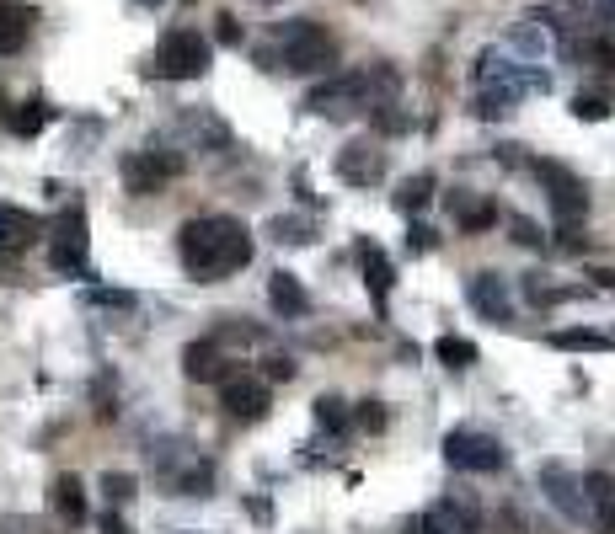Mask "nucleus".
<instances>
[{
    "mask_svg": "<svg viewBox=\"0 0 615 534\" xmlns=\"http://www.w3.org/2000/svg\"><path fill=\"white\" fill-rule=\"evenodd\" d=\"M353 422H359L364 433H380L391 417H386V406H380V401H359V406H353Z\"/></svg>",
    "mask_w": 615,
    "mask_h": 534,
    "instance_id": "29",
    "label": "nucleus"
},
{
    "mask_svg": "<svg viewBox=\"0 0 615 534\" xmlns=\"http://www.w3.org/2000/svg\"><path fill=\"white\" fill-rule=\"evenodd\" d=\"M434 358H439L444 369H471L482 353H476V342H466V337H439L434 342Z\"/></svg>",
    "mask_w": 615,
    "mask_h": 534,
    "instance_id": "23",
    "label": "nucleus"
},
{
    "mask_svg": "<svg viewBox=\"0 0 615 534\" xmlns=\"http://www.w3.org/2000/svg\"><path fill=\"white\" fill-rule=\"evenodd\" d=\"M86 300L91 305H113V310H134V294H123V289H91Z\"/></svg>",
    "mask_w": 615,
    "mask_h": 534,
    "instance_id": "33",
    "label": "nucleus"
},
{
    "mask_svg": "<svg viewBox=\"0 0 615 534\" xmlns=\"http://www.w3.org/2000/svg\"><path fill=\"white\" fill-rule=\"evenodd\" d=\"M509 230H514L519 246H546V235H541V225H535L530 214H509Z\"/></svg>",
    "mask_w": 615,
    "mask_h": 534,
    "instance_id": "31",
    "label": "nucleus"
},
{
    "mask_svg": "<svg viewBox=\"0 0 615 534\" xmlns=\"http://www.w3.org/2000/svg\"><path fill=\"white\" fill-rule=\"evenodd\" d=\"M49 502H54V513L65 518L70 529H75V524H86V486H81V476H54Z\"/></svg>",
    "mask_w": 615,
    "mask_h": 534,
    "instance_id": "17",
    "label": "nucleus"
},
{
    "mask_svg": "<svg viewBox=\"0 0 615 534\" xmlns=\"http://www.w3.org/2000/svg\"><path fill=\"white\" fill-rule=\"evenodd\" d=\"M209 486H214V465L209 460H188L172 476V492L177 497H209Z\"/></svg>",
    "mask_w": 615,
    "mask_h": 534,
    "instance_id": "20",
    "label": "nucleus"
},
{
    "mask_svg": "<svg viewBox=\"0 0 615 534\" xmlns=\"http://www.w3.org/2000/svg\"><path fill=\"white\" fill-rule=\"evenodd\" d=\"M487 529H492V534H530V518H525V508H519V502H498V508H492V518H487Z\"/></svg>",
    "mask_w": 615,
    "mask_h": 534,
    "instance_id": "26",
    "label": "nucleus"
},
{
    "mask_svg": "<svg viewBox=\"0 0 615 534\" xmlns=\"http://www.w3.org/2000/svg\"><path fill=\"white\" fill-rule=\"evenodd\" d=\"M509 102H514L509 91H482L471 113H476V118H503V113H509Z\"/></svg>",
    "mask_w": 615,
    "mask_h": 534,
    "instance_id": "32",
    "label": "nucleus"
},
{
    "mask_svg": "<svg viewBox=\"0 0 615 534\" xmlns=\"http://www.w3.org/2000/svg\"><path fill=\"white\" fill-rule=\"evenodd\" d=\"M402 534H444V524H439V518L428 513V508H423V513H412L407 524H402Z\"/></svg>",
    "mask_w": 615,
    "mask_h": 534,
    "instance_id": "34",
    "label": "nucleus"
},
{
    "mask_svg": "<svg viewBox=\"0 0 615 534\" xmlns=\"http://www.w3.org/2000/svg\"><path fill=\"white\" fill-rule=\"evenodd\" d=\"M0 118H6V102H0Z\"/></svg>",
    "mask_w": 615,
    "mask_h": 534,
    "instance_id": "45",
    "label": "nucleus"
},
{
    "mask_svg": "<svg viewBox=\"0 0 615 534\" xmlns=\"http://www.w3.org/2000/svg\"><path fill=\"white\" fill-rule=\"evenodd\" d=\"M434 171H418V177H407L402 187H396V209H402V214H418L423 209V203L428 198H434Z\"/></svg>",
    "mask_w": 615,
    "mask_h": 534,
    "instance_id": "21",
    "label": "nucleus"
},
{
    "mask_svg": "<svg viewBox=\"0 0 615 534\" xmlns=\"http://www.w3.org/2000/svg\"><path fill=\"white\" fill-rule=\"evenodd\" d=\"M530 171H535V182H541V193H546L551 219H557V225H578V219L589 214V182H583L573 166H562V161H530Z\"/></svg>",
    "mask_w": 615,
    "mask_h": 534,
    "instance_id": "4",
    "label": "nucleus"
},
{
    "mask_svg": "<svg viewBox=\"0 0 615 534\" xmlns=\"http://www.w3.org/2000/svg\"><path fill=\"white\" fill-rule=\"evenodd\" d=\"M519 150H525V145H498L492 155H498L503 166H530V161H525V155H519Z\"/></svg>",
    "mask_w": 615,
    "mask_h": 534,
    "instance_id": "40",
    "label": "nucleus"
},
{
    "mask_svg": "<svg viewBox=\"0 0 615 534\" xmlns=\"http://www.w3.org/2000/svg\"><path fill=\"white\" fill-rule=\"evenodd\" d=\"M359 262H364V284H369V294H375V305L386 310V300H391V284H396V267H391V257L380 251L375 241H359Z\"/></svg>",
    "mask_w": 615,
    "mask_h": 534,
    "instance_id": "14",
    "label": "nucleus"
},
{
    "mask_svg": "<svg viewBox=\"0 0 615 534\" xmlns=\"http://www.w3.org/2000/svg\"><path fill=\"white\" fill-rule=\"evenodd\" d=\"M220 401L236 422H263L268 406H273V390H268V380H252V374H230Z\"/></svg>",
    "mask_w": 615,
    "mask_h": 534,
    "instance_id": "10",
    "label": "nucleus"
},
{
    "mask_svg": "<svg viewBox=\"0 0 615 534\" xmlns=\"http://www.w3.org/2000/svg\"><path fill=\"white\" fill-rule=\"evenodd\" d=\"M257 6H279V0H257Z\"/></svg>",
    "mask_w": 615,
    "mask_h": 534,
    "instance_id": "43",
    "label": "nucleus"
},
{
    "mask_svg": "<svg viewBox=\"0 0 615 534\" xmlns=\"http://www.w3.org/2000/svg\"><path fill=\"white\" fill-rule=\"evenodd\" d=\"M551 348H562V353H605V348H615V337H605V332H551Z\"/></svg>",
    "mask_w": 615,
    "mask_h": 534,
    "instance_id": "24",
    "label": "nucleus"
},
{
    "mask_svg": "<svg viewBox=\"0 0 615 534\" xmlns=\"http://www.w3.org/2000/svg\"><path fill=\"white\" fill-rule=\"evenodd\" d=\"M214 22H220V27H214V38H220L225 49H236V43H241V22L230 17V11H225V17H214Z\"/></svg>",
    "mask_w": 615,
    "mask_h": 534,
    "instance_id": "35",
    "label": "nucleus"
},
{
    "mask_svg": "<svg viewBox=\"0 0 615 534\" xmlns=\"http://www.w3.org/2000/svg\"><path fill=\"white\" fill-rule=\"evenodd\" d=\"M97 529H102V534H134V529H129V524H123V518H118V513H102V524H97Z\"/></svg>",
    "mask_w": 615,
    "mask_h": 534,
    "instance_id": "41",
    "label": "nucleus"
},
{
    "mask_svg": "<svg viewBox=\"0 0 615 534\" xmlns=\"http://www.w3.org/2000/svg\"><path fill=\"white\" fill-rule=\"evenodd\" d=\"M573 118L605 123V118H610V102H605V97H583V91H578V97H573Z\"/></svg>",
    "mask_w": 615,
    "mask_h": 534,
    "instance_id": "30",
    "label": "nucleus"
},
{
    "mask_svg": "<svg viewBox=\"0 0 615 534\" xmlns=\"http://www.w3.org/2000/svg\"><path fill=\"white\" fill-rule=\"evenodd\" d=\"M182 369H188V380H198V385H209V380H230V358H225V348H220L214 337L188 342V348H182Z\"/></svg>",
    "mask_w": 615,
    "mask_h": 534,
    "instance_id": "13",
    "label": "nucleus"
},
{
    "mask_svg": "<svg viewBox=\"0 0 615 534\" xmlns=\"http://www.w3.org/2000/svg\"><path fill=\"white\" fill-rule=\"evenodd\" d=\"M268 235L279 246H311L316 241V219L311 214H273L268 219Z\"/></svg>",
    "mask_w": 615,
    "mask_h": 534,
    "instance_id": "18",
    "label": "nucleus"
},
{
    "mask_svg": "<svg viewBox=\"0 0 615 534\" xmlns=\"http://www.w3.org/2000/svg\"><path fill=\"white\" fill-rule=\"evenodd\" d=\"M316 422H321V428H343V422H348V401L343 396H316Z\"/></svg>",
    "mask_w": 615,
    "mask_h": 534,
    "instance_id": "28",
    "label": "nucleus"
},
{
    "mask_svg": "<svg viewBox=\"0 0 615 534\" xmlns=\"http://www.w3.org/2000/svg\"><path fill=\"white\" fill-rule=\"evenodd\" d=\"M594 534H615V502L594 508Z\"/></svg>",
    "mask_w": 615,
    "mask_h": 534,
    "instance_id": "39",
    "label": "nucleus"
},
{
    "mask_svg": "<svg viewBox=\"0 0 615 534\" xmlns=\"http://www.w3.org/2000/svg\"><path fill=\"white\" fill-rule=\"evenodd\" d=\"M535 486H541V497L567 518V524H583V518H594V513H589V497H583V476H578V470H567L562 460H546L541 470H535Z\"/></svg>",
    "mask_w": 615,
    "mask_h": 534,
    "instance_id": "6",
    "label": "nucleus"
},
{
    "mask_svg": "<svg viewBox=\"0 0 615 534\" xmlns=\"http://www.w3.org/2000/svg\"><path fill=\"white\" fill-rule=\"evenodd\" d=\"M466 300H471V310H476L482 321L514 326V294H509V284H503L498 273H476L471 289H466Z\"/></svg>",
    "mask_w": 615,
    "mask_h": 534,
    "instance_id": "11",
    "label": "nucleus"
},
{
    "mask_svg": "<svg viewBox=\"0 0 615 534\" xmlns=\"http://www.w3.org/2000/svg\"><path fill=\"white\" fill-rule=\"evenodd\" d=\"M337 182H348V187H380L386 182V150L380 145H369V139H348L343 150H337Z\"/></svg>",
    "mask_w": 615,
    "mask_h": 534,
    "instance_id": "7",
    "label": "nucleus"
},
{
    "mask_svg": "<svg viewBox=\"0 0 615 534\" xmlns=\"http://www.w3.org/2000/svg\"><path fill=\"white\" fill-rule=\"evenodd\" d=\"M268 305L279 310V316H311V294H305V284L295 273H284V267L268 278Z\"/></svg>",
    "mask_w": 615,
    "mask_h": 534,
    "instance_id": "16",
    "label": "nucleus"
},
{
    "mask_svg": "<svg viewBox=\"0 0 615 534\" xmlns=\"http://www.w3.org/2000/svg\"><path fill=\"white\" fill-rule=\"evenodd\" d=\"M407 251H412V257L434 251V230H428V225H412V230H407Z\"/></svg>",
    "mask_w": 615,
    "mask_h": 534,
    "instance_id": "36",
    "label": "nucleus"
},
{
    "mask_svg": "<svg viewBox=\"0 0 615 534\" xmlns=\"http://www.w3.org/2000/svg\"><path fill=\"white\" fill-rule=\"evenodd\" d=\"M177 171H182V161H177V155H156V150H140V155H129V161H123V182H129V193L150 198V193H161V187L172 182Z\"/></svg>",
    "mask_w": 615,
    "mask_h": 534,
    "instance_id": "9",
    "label": "nucleus"
},
{
    "mask_svg": "<svg viewBox=\"0 0 615 534\" xmlns=\"http://www.w3.org/2000/svg\"><path fill=\"white\" fill-rule=\"evenodd\" d=\"M54 273H86V214L65 209L54 225V251H49Z\"/></svg>",
    "mask_w": 615,
    "mask_h": 534,
    "instance_id": "8",
    "label": "nucleus"
},
{
    "mask_svg": "<svg viewBox=\"0 0 615 534\" xmlns=\"http://www.w3.org/2000/svg\"><path fill=\"white\" fill-rule=\"evenodd\" d=\"M444 524V534H487V518L482 508L471 502V492H450V497H439L434 508H428Z\"/></svg>",
    "mask_w": 615,
    "mask_h": 534,
    "instance_id": "12",
    "label": "nucleus"
},
{
    "mask_svg": "<svg viewBox=\"0 0 615 534\" xmlns=\"http://www.w3.org/2000/svg\"><path fill=\"white\" fill-rule=\"evenodd\" d=\"M589 278H599V289H610V294H615V273H610V267H594Z\"/></svg>",
    "mask_w": 615,
    "mask_h": 534,
    "instance_id": "42",
    "label": "nucleus"
},
{
    "mask_svg": "<svg viewBox=\"0 0 615 534\" xmlns=\"http://www.w3.org/2000/svg\"><path fill=\"white\" fill-rule=\"evenodd\" d=\"M252 251L257 241L236 214H198L177 230V257L198 284H225L230 273H241L252 262Z\"/></svg>",
    "mask_w": 615,
    "mask_h": 534,
    "instance_id": "1",
    "label": "nucleus"
},
{
    "mask_svg": "<svg viewBox=\"0 0 615 534\" xmlns=\"http://www.w3.org/2000/svg\"><path fill=\"white\" fill-rule=\"evenodd\" d=\"M27 33H33V11H22V6H0V54L22 49Z\"/></svg>",
    "mask_w": 615,
    "mask_h": 534,
    "instance_id": "19",
    "label": "nucleus"
},
{
    "mask_svg": "<svg viewBox=\"0 0 615 534\" xmlns=\"http://www.w3.org/2000/svg\"><path fill=\"white\" fill-rule=\"evenodd\" d=\"M49 118H54V107L43 102V97H33V102H22L17 113H11V129H17L22 139H33V134H38V129H43V123H49Z\"/></svg>",
    "mask_w": 615,
    "mask_h": 534,
    "instance_id": "25",
    "label": "nucleus"
},
{
    "mask_svg": "<svg viewBox=\"0 0 615 534\" xmlns=\"http://www.w3.org/2000/svg\"><path fill=\"white\" fill-rule=\"evenodd\" d=\"M0 235L22 246V241H33V235H43V219L27 214V209H0Z\"/></svg>",
    "mask_w": 615,
    "mask_h": 534,
    "instance_id": "22",
    "label": "nucleus"
},
{
    "mask_svg": "<svg viewBox=\"0 0 615 534\" xmlns=\"http://www.w3.org/2000/svg\"><path fill=\"white\" fill-rule=\"evenodd\" d=\"M209 38L193 33V27H172V33L161 38L156 59H150V75H161V81H198V75H209Z\"/></svg>",
    "mask_w": 615,
    "mask_h": 534,
    "instance_id": "3",
    "label": "nucleus"
},
{
    "mask_svg": "<svg viewBox=\"0 0 615 534\" xmlns=\"http://www.w3.org/2000/svg\"><path fill=\"white\" fill-rule=\"evenodd\" d=\"M140 6H161V0H140Z\"/></svg>",
    "mask_w": 615,
    "mask_h": 534,
    "instance_id": "44",
    "label": "nucleus"
},
{
    "mask_svg": "<svg viewBox=\"0 0 615 534\" xmlns=\"http://www.w3.org/2000/svg\"><path fill=\"white\" fill-rule=\"evenodd\" d=\"M273 43H279V54H257L268 70H295V75H321L337 65V43L327 27H316L311 17H289L273 27Z\"/></svg>",
    "mask_w": 615,
    "mask_h": 534,
    "instance_id": "2",
    "label": "nucleus"
},
{
    "mask_svg": "<svg viewBox=\"0 0 615 534\" xmlns=\"http://www.w3.org/2000/svg\"><path fill=\"white\" fill-rule=\"evenodd\" d=\"M295 369H300V364H295L289 353H273V358H268V380H295Z\"/></svg>",
    "mask_w": 615,
    "mask_h": 534,
    "instance_id": "37",
    "label": "nucleus"
},
{
    "mask_svg": "<svg viewBox=\"0 0 615 534\" xmlns=\"http://www.w3.org/2000/svg\"><path fill=\"white\" fill-rule=\"evenodd\" d=\"M444 460L455 470H466V476H492V470L509 465V449L482 428H450L444 433Z\"/></svg>",
    "mask_w": 615,
    "mask_h": 534,
    "instance_id": "5",
    "label": "nucleus"
},
{
    "mask_svg": "<svg viewBox=\"0 0 615 534\" xmlns=\"http://www.w3.org/2000/svg\"><path fill=\"white\" fill-rule=\"evenodd\" d=\"M450 214H455V225L466 230V235H482L498 225V203H482V198H471L466 187H455L450 193Z\"/></svg>",
    "mask_w": 615,
    "mask_h": 534,
    "instance_id": "15",
    "label": "nucleus"
},
{
    "mask_svg": "<svg viewBox=\"0 0 615 534\" xmlns=\"http://www.w3.org/2000/svg\"><path fill=\"white\" fill-rule=\"evenodd\" d=\"M134 492H140V481H134L129 470H107V476H102V497L113 502V508H123V502H134Z\"/></svg>",
    "mask_w": 615,
    "mask_h": 534,
    "instance_id": "27",
    "label": "nucleus"
},
{
    "mask_svg": "<svg viewBox=\"0 0 615 534\" xmlns=\"http://www.w3.org/2000/svg\"><path fill=\"white\" fill-rule=\"evenodd\" d=\"M594 17H599V33H615V0H594Z\"/></svg>",
    "mask_w": 615,
    "mask_h": 534,
    "instance_id": "38",
    "label": "nucleus"
}]
</instances>
